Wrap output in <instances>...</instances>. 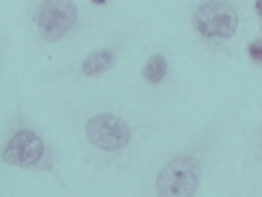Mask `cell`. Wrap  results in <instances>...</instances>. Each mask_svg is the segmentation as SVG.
<instances>
[{
	"mask_svg": "<svg viewBox=\"0 0 262 197\" xmlns=\"http://www.w3.org/2000/svg\"><path fill=\"white\" fill-rule=\"evenodd\" d=\"M202 169L193 156H178L156 176V193L163 197H186L200 186Z\"/></svg>",
	"mask_w": 262,
	"mask_h": 197,
	"instance_id": "1",
	"label": "cell"
},
{
	"mask_svg": "<svg viewBox=\"0 0 262 197\" xmlns=\"http://www.w3.org/2000/svg\"><path fill=\"white\" fill-rule=\"evenodd\" d=\"M85 135L91 145H96L98 149H104V152L124 149L130 143V139H133L130 126L121 117L113 115V113H98V115H93L85 126Z\"/></svg>",
	"mask_w": 262,
	"mask_h": 197,
	"instance_id": "2",
	"label": "cell"
},
{
	"mask_svg": "<svg viewBox=\"0 0 262 197\" xmlns=\"http://www.w3.org/2000/svg\"><path fill=\"white\" fill-rule=\"evenodd\" d=\"M193 26L204 37H232L238 28V13L236 9L221 0H208L200 5L193 13Z\"/></svg>",
	"mask_w": 262,
	"mask_h": 197,
	"instance_id": "3",
	"label": "cell"
},
{
	"mask_svg": "<svg viewBox=\"0 0 262 197\" xmlns=\"http://www.w3.org/2000/svg\"><path fill=\"white\" fill-rule=\"evenodd\" d=\"M78 20V9L72 0H43L37 11V28L46 41H59Z\"/></svg>",
	"mask_w": 262,
	"mask_h": 197,
	"instance_id": "4",
	"label": "cell"
},
{
	"mask_svg": "<svg viewBox=\"0 0 262 197\" xmlns=\"http://www.w3.org/2000/svg\"><path fill=\"white\" fill-rule=\"evenodd\" d=\"M41 156H43V141L33 130L15 133L3 152L5 163L17 167H33L41 161Z\"/></svg>",
	"mask_w": 262,
	"mask_h": 197,
	"instance_id": "5",
	"label": "cell"
},
{
	"mask_svg": "<svg viewBox=\"0 0 262 197\" xmlns=\"http://www.w3.org/2000/svg\"><path fill=\"white\" fill-rule=\"evenodd\" d=\"M115 65V52L113 50H96L82 61V74L85 76H100L108 72Z\"/></svg>",
	"mask_w": 262,
	"mask_h": 197,
	"instance_id": "6",
	"label": "cell"
},
{
	"mask_svg": "<svg viewBox=\"0 0 262 197\" xmlns=\"http://www.w3.org/2000/svg\"><path fill=\"white\" fill-rule=\"evenodd\" d=\"M165 74H167V61L163 54H154L143 68V76L149 82H161L165 78Z\"/></svg>",
	"mask_w": 262,
	"mask_h": 197,
	"instance_id": "7",
	"label": "cell"
},
{
	"mask_svg": "<svg viewBox=\"0 0 262 197\" xmlns=\"http://www.w3.org/2000/svg\"><path fill=\"white\" fill-rule=\"evenodd\" d=\"M249 56L256 63H262V39H258V41H254L249 46Z\"/></svg>",
	"mask_w": 262,
	"mask_h": 197,
	"instance_id": "8",
	"label": "cell"
},
{
	"mask_svg": "<svg viewBox=\"0 0 262 197\" xmlns=\"http://www.w3.org/2000/svg\"><path fill=\"white\" fill-rule=\"evenodd\" d=\"M256 11H258L260 20H262V0H256Z\"/></svg>",
	"mask_w": 262,
	"mask_h": 197,
	"instance_id": "9",
	"label": "cell"
},
{
	"mask_svg": "<svg viewBox=\"0 0 262 197\" xmlns=\"http://www.w3.org/2000/svg\"><path fill=\"white\" fill-rule=\"evenodd\" d=\"M93 3H96V5H104L106 0H93Z\"/></svg>",
	"mask_w": 262,
	"mask_h": 197,
	"instance_id": "10",
	"label": "cell"
}]
</instances>
